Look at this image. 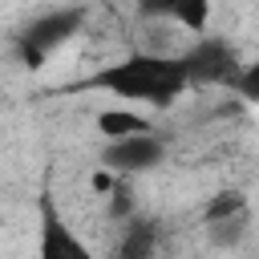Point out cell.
Here are the masks:
<instances>
[{
    "label": "cell",
    "instance_id": "cell-1",
    "mask_svg": "<svg viewBox=\"0 0 259 259\" xmlns=\"http://www.w3.org/2000/svg\"><path fill=\"white\" fill-rule=\"evenodd\" d=\"M85 89H101L109 97H117V105H154V109H170L186 89V69L178 57L170 53H130L121 61L101 65Z\"/></svg>",
    "mask_w": 259,
    "mask_h": 259
},
{
    "label": "cell",
    "instance_id": "cell-5",
    "mask_svg": "<svg viewBox=\"0 0 259 259\" xmlns=\"http://www.w3.org/2000/svg\"><path fill=\"white\" fill-rule=\"evenodd\" d=\"M101 170L113 178H134L146 170H158L166 162V142L158 134H134V138H117V142H101L97 154Z\"/></svg>",
    "mask_w": 259,
    "mask_h": 259
},
{
    "label": "cell",
    "instance_id": "cell-8",
    "mask_svg": "<svg viewBox=\"0 0 259 259\" xmlns=\"http://www.w3.org/2000/svg\"><path fill=\"white\" fill-rule=\"evenodd\" d=\"M158 255V223L150 219H125L109 259H154Z\"/></svg>",
    "mask_w": 259,
    "mask_h": 259
},
{
    "label": "cell",
    "instance_id": "cell-11",
    "mask_svg": "<svg viewBox=\"0 0 259 259\" xmlns=\"http://www.w3.org/2000/svg\"><path fill=\"white\" fill-rule=\"evenodd\" d=\"M243 101H251V105H259V53L239 69V77H235V85H231Z\"/></svg>",
    "mask_w": 259,
    "mask_h": 259
},
{
    "label": "cell",
    "instance_id": "cell-3",
    "mask_svg": "<svg viewBox=\"0 0 259 259\" xmlns=\"http://www.w3.org/2000/svg\"><path fill=\"white\" fill-rule=\"evenodd\" d=\"M178 61H182L190 85H227V89H231L235 77H239V69H243L235 45H231L227 36H210V32L194 36V40L178 53Z\"/></svg>",
    "mask_w": 259,
    "mask_h": 259
},
{
    "label": "cell",
    "instance_id": "cell-2",
    "mask_svg": "<svg viewBox=\"0 0 259 259\" xmlns=\"http://www.w3.org/2000/svg\"><path fill=\"white\" fill-rule=\"evenodd\" d=\"M89 12L85 4H61V8H45L36 12L28 24H20V32L12 36V53L24 69H40L57 49H65L81 28H85Z\"/></svg>",
    "mask_w": 259,
    "mask_h": 259
},
{
    "label": "cell",
    "instance_id": "cell-4",
    "mask_svg": "<svg viewBox=\"0 0 259 259\" xmlns=\"http://www.w3.org/2000/svg\"><path fill=\"white\" fill-rule=\"evenodd\" d=\"M36 259H97L93 247L73 231V223L57 206L53 190H40L36 198Z\"/></svg>",
    "mask_w": 259,
    "mask_h": 259
},
{
    "label": "cell",
    "instance_id": "cell-10",
    "mask_svg": "<svg viewBox=\"0 0 259 259\" xmlns=\"http://www.w3.org/2000/svg\"><path fill=\"white\" fill-rule=\"evenodd\" d=\"M247 206H251V198H247L239 186L219 190V194H210L206 206H202V227H206V223H219V219H227V214H239V210H247Z\"/></svg>",
    "mask_w": 259,
    "mask_h": 259
},
{
    "label": "cell",
    "instance_id": "cell-6",
    "mask_svg": "<svg viewBox=\"0 0 259 259\" xmlns=\"http://www.w3.org/2000/svg\"><path fill=\"white\" fill-rule=\"evenodd\" d=\"M134 8L146 20H162V24H178L194 36L206 32L210 24V0H134Z\"/></svg>",
    "mask_w": 259,
    "mask_h": 259
},
{
    "label": "cell",
    "instance_id": "cell-9",
    "mask_svg": "<svg viewBox=\"0 0 259 259\" xmlns=\"http://www.w3.org/2000/svg\"><path fill=\"white\" fill-rule=\"evenodd\" d=\"M247 231H251V206L239 210V214H227V219H219V223H206V239H210L214 247H223V251L239 247V243L247 239Z\"/></svg>",
    "mask_w": 259,
    "mask_h": 259
},
{
    "label": "cell",
    "instance_id": "cell-7",
    "mask_svg": "<svg viewBox=\"0 0 259 259\" xmlns=\"http://www.w3.org/2000/svg\"><path fill=\"white\" fill-rule=\"evenodd\" d=\"M93 130L101 134V142H117V138H134V134H154V121L134 105H109L93 117Z\"/></svg>",
    "mask_w": 259,
    "mask_h": 259
}]
</instances>
